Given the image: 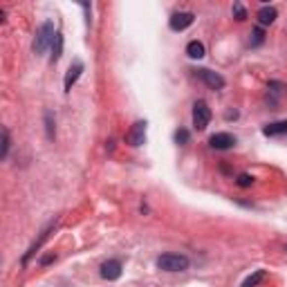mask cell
Segmentation results:
<instances>
[{
    "instance_id": "1",
    "label": "cell",
    "mask_w": 287,
    "mask_h": 287,
    "mask_svg": "<svg viewBox=\"0 0 287 287\" xmlns=\"http://www.w3.org/2000/svg\"><path fill=\"white\" fill-rule=\"evenodd\" d=\"M157 267L164 272H184L189 269V258L180 256V253H164L157 258Z\"/></svg>"
},
{
    "instance_id": "2",
    "label": "cell",
    "mask_w": 287,
    "mask_h": 287,
    "mask_svg": "<svg viewBox=\"0 0 287 287\" xmlns=\"http://www.w3.org/2000/svg\"><path fill=\"white\" fill-rule=\"evenodd\" d=\"M54 39H56V34H54V25L47 20V23H43L39 36H36V43H34L36 54H43L45 49H47V45H54Z\"/></svg>"
},
{
    "instance_id": "3",
    "label": "cell",
    "mask_w": 287,
    "mask_h": 287,
    "mask_svg": "<svg viewBox=\"0 0 287 287\" xmlns=\"http://www.w3.org/2000/svg\"><path fill=\"white\" fill-rule=\"evenodd\" d=\"M209 122H211L209 106H206L205 101H195V106H193V126L198 128V130H205V128L209 126Z\"/></svg>"
},
{
    "instance_id": "4",
    "label": "cell",
    "mask_w": 287,
    "mask_h": 287,
    "mask_svg": "<svg viewBox=\"0 0 287 287\" xmlns=\"http://www.w3.org/2000/svg\"><path fill=\"white\" fill-rule=\"evenodd\" d=\"M193 18L195 16L191 11H180V14H173L170 16V30L173 32H184L189 25H193Z\"/></svg>"
},
{
    "instance_id": "5",
    "label": "cell",
    "mask_w": 287,
    "mask_h": 287,
    "mask_svg": "<svg viewBox=\"0 0 287 287\" xmlns=\"http://www.w3.org/2000/svg\"><path fill=\"white\" fill-rule=\"evenodd\" d=\"M195 77L202 79V81H205L211 90H222L224 88V79L220 77V74L211 72V70H198V72H195Z\"/></svg>"
},
{
    "instance_id": "6",
    "label": "cell",
    "mask_w": 287,
    "mask_h": 287,
    "mask_svg": "<svg viewBox=\"0 0 287 287\" xmlns=\"http://www.w3.org/2000/svg\"><path fill=\"white\" fill-rule=\"evenodd\" d=\"M209 144L215 151H227V148H231L236 144V137L229 135V132H215V135H211Z\"/></svg>"
},
{
    "instance_id": "7",
    "label": "cell",
    "mask_w": 287,
    "mask_h": 287,
    "mask_svg": "<svg viewBox=\"0 0 287 287\" xmlns=\"http://www.w3.org/2000/svg\"><path fill=\"white\" fill-rule=\"evenodd\" d=\"M144 139H146V122H137L132 126V130L126 135V141L130 146H141Z\"/></svg>"
},
{
    "instance_id": "8",
    "label": "cell",
    "mask_w": 287,
    "mask_h": 287,
    "mask_svg": "<svg viewBox=\"0 0 287 287\" xmlns=\"http://www.w3.org/2000/svg\"><path fill=\"white\" fill-rule=\"evenodd\" d=\"M101 276L106 281H117L122 276V263L119 260H108V263L101 265Z\"/></svg>"
},
{
    "instance_id": "9",
    "label": "cell",
    "mask_w": 287,
    "mask_h": 287,
    "mask_svg": "<svg viewBox=\"0 0 287 287\" xmlns=\"http://www.w3.org/2000/svg\"><path fill=\"white\" fill-rule=\"evenodd\" d=\"M81 72H83V63H81V61H77L74 65H70V72H68V77H65V92H70V90H72V85L77 83V79L81 77Z\"/></svg>"
},
{
    "instance_id": "10",
    "label": "cell",
    "mask_w": 287,
    "mask_h": 287,
    "mask_svg": "<svg viewBox=\"0 0 287 287\" xmlns=\"http://www.w3.org/2000/svg\"><path fill=\"white\" fill-rule=\"evenodd\" d=\"M186 54H189L191 59H202L205 56V45L200 43V41H191L186 45Z\"/></svg>"
},
{
    "instance_id": "11",
    "label": "cell",
    "mask_w": 287,
    "mask_h": 287,
    "mask_svg": "<svg viewBox=\"0 0 287 287\" xmlns=\"http://www.w3.org/2000/svg\"><path fill=\"white\" fill-rule=\"evenodd\" d=\"M258 20H260V25H272L276 20V9L274 7H263L258 11Z\"/></svg>"
},
{
    "instance_id": "12",
    "label": "cell",
    "mask_w": 287,
    "mask_h": 287,
    "mask_svg": "<svg viewBox=\"0 0 287 287\" xmlns=\"http://www.w3.org/2000/svg\"><path fill=\"white\" fill-rule=\"evenodd\" d=\"M263 132L267 137H274V135H283L287 132V122H276V123H269V126L263 128Z\"/></svg>"
},
{
    "instance_id": "13",
    "label": "cell",
    "mask_w": 287,
    "mask_h": 287,
    "mask_svg": "<svg viewBox=\"0 0 287 287\" xmlns=\"http://www.w3.org/2000/svg\"><path fill=\"white\" fill-rule=\"evenodd\" d=\"M61 49H63V36L56 34V39H54V45H52V61H59Z\"/></svg>"
},
{
    "instance_id": "14",
    "label": "cell",
    "mask_w": 287,
    "mask_h": 287,
    "mask_svg": "<svg viewBox=\"0 0 287 287\" xmlns=\"http://www.w3.org/2000/svg\"><path fill=\"white\" fill-rule=\"evenodd\" d=\"M263 281H265V272H263V269H260V272H256V274H253V276H249L247 281L243 283V287H256L258 283H263Z\"/></svg>"
},
{
    "instance_id": "15",
    "label": "cell",
    "mask_w": 287,
    "mask_h": 287,
    "mask_svg": "<svg viewBox=\"0 0 287 287\" xmlns=\"http://www.w3.org/2000/svg\"><path fill=\"white\" fill-rule=\"evenodd\" d=\"M238 186H243V189H247V186H251L253 184V177L251 175H247V173H243V175H238Z\"/></svg>"
},
{
    "instance_id": "16",
    "label": "cell",
    "mask_w": 287,
    "mask_h": 287,
    "mask_svg": "<svg viewBox=\"0 0 287 287\" xmlns=\"http://www.w3.org/2000/svg\"><path fill=\"white\" fill-rule=\"evenodd\" d=\"M175 141H177V144H182V146H184V144H189V132H186L184 128H182V130H177L175 132Z\"/></svg>"
},
{
    "instance_id": "17",
    "label": "cell",
    "mask_w": 287,
    "mask_h": 287,
    "mask_svg": "<svg viewBox=\"0 0 287 287\" xmlns=\"http://www.w3.org/2000/svg\"><path fill=\"white\" fill-rule=\"evenodd\" d=\"M234 16H236V20H245V18H247V14H245L243 5H238V2L234 5Z\"/></svg>"
},
{
    "instance_id": "18",
    "label": "cell",
    "mask_w": 287,
    "mask_h": 287,
    "mask_svg": "<svg viewBox=\"0 0 287 287\" xmlns=\"http://www.w3.org/2000/svg\"><path fill=\"white\" fill-rule=\"evenodd\" d=\"M7 148H9V135L7 130H2V157H7Z\"/></svg>"
},
{
    "instance_id": "19",
    "label": "cell",
    "mask_w": 287,
    "mask_h": 287,
    "mask_svg": "<svg viewBox=\"0 0 287 287\" xmlns=\"http://www.w3.org/2000/svg\"><path fill=\"white\" fill-rule=\"evenodd\" d=\"M263 36H265L263 30H253V43H256V45H258V43H263Z\"/></svg>"
}]
</instances>
